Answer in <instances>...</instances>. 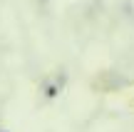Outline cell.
Segmentation results:
<instances>
[{"label": "cell", "mask_w": 134, "mask_h": 132, "mask_svg": "<svg viewBox=\"0 0 134 132\" xmlns=\"http://www.w3.org/2000/svg\"><path fill=\"white\" fill-rule=\"evenodd\" d=\"M45 95H47L50 100L57 97V95H60V82H47V85H45Z\"/></svg>", "instance_id": "cell-1"}, {"label": "cell", "mask_w": 134, "mask_h": 132, "mask_svg": "<svg viewBox=\"0 0 134 132\" xmlns=\"http://www.w3.org/2000/svg\"><path fill=\"white\" fill-rule=\"evenodd\" d=\"M0 132H5V130H0Z\"/></svg>", "instance_id": "cell-2"}]
</instances>
